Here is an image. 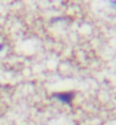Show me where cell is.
Returning a JSON list of instances; mask_svg holds the SVG:
<instances>
[{
	"label": "cell",
	"mask_w": 116,
	"mask_h": 125,
	"mask_svg": "<svg viewBox=\"0 0 116 125\" xmlns=\"http://www.w3.org/2000/svg\"><path fill=\"white\" fill-rule=\"evenodd\" d=\"M74 95L75 93L73 91H66V92H56L53 94V98L57 99L59 102L62 104H65V105L71 106L72 105V101L74 99Z\"/></svg>",
	"instance_id": "cell-1"
},
{
	"label": "cell",
	"mask_w": 116,
	"mask_h": 125,
	"mask_svg": "<svg viewBox=\"0 0 116 125\" xmlns=\"http://www.w3.org/2000/svg\"><path fill=\"white\" fill-rule=\"evenodd\" d=\"M3 48H5V44H3V43H0V52L3 50Z\"/></svg>",
	"instance_id": "cell-2"
},
{
	"label": "cell",
	"mask_w": 116,
	"mask_h": 125,
	"mask_svg": "<svg viewBox=\"0 0 116 125\" xmlns=\"http://www.w3.org/2000/svg\"><path fill=\"white\" fill-rule=\"evenodd\" d=\"M112 5H114V6H116V1H112Z\"/></svg>",
	"instance_id": "cell-3"
}]
</instances>
